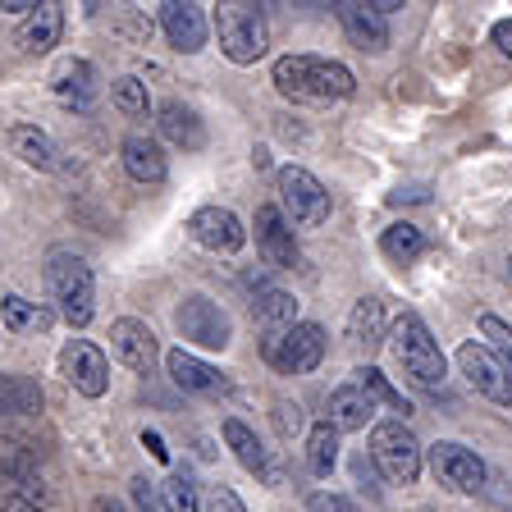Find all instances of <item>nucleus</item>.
Wrapping results in <instances>:
<instances>
[{"mask_svg": "<svg viewBox=\"0 0 512 512\" xmlns=\"http://www.w3.org/2000/svg\"><path fill=\"white\" fill-rule=\"evenodd\" d=\"M275 87L288 96V101H343V96H352L357 78H352V69L339 60H320V55H279Z\"/></svg>", "mask_w": 512, "mask_h": 512, "instance_id": "f257e3e1", "label": "nucleus"}, {"mask_svg": "<svg viewBox=\"0 0 512 512\" xmlns=\"http://www.w3.org/2000/svg\"><path fill=\"white\" fill-rule=\"evenodd\" d=\"M46 288H51L55 307H60V316L69 320L74 330H83L87 320L96 316V279L83 256H74V252L46 256Z\"/></svg>", "mask_w": 512, "mask_h": 512, "instance_id": "f03ea898", "label": "nucleus"}, {"mask_svg": "<svg viewBox=\"0 0 512 512\" xmlns=\"http://www.w3.org/2000/svg\"><path fill=\"white\" fill-rule=\"evenodd\" d=\"M389 348H394V362H398V371L407 375V384H416V389H439V384H444V375H448L444 352H439L435 334L426 330L421 316L398 320Z\"/></svg>", "mask_w": 512, "mask_h": 512, "instance_id": "7ed1b4c3", "label": "nucleus"}, {"mask_svg": "<svg viewBox=\"0 0 512 512\" xmlns=\"http://www.w3.org/2000/svg\"><path fill=\"white\" fill-rule=\"evenodd\" d=\"M215 37H220V51L234 64H256L270 51L266 14L256 5H220L215 10Z\"/></svg>", "mask_w": 512, "mask_h": 512, "instance_id": "20e7f679", "label": "nucleus"}, {"mask_svg": "<svg viewBox=\"0 0 512 512\" xmlns=\"http://www.w3.org/2000/svg\"><path fill=\"white\" fill-rule=\"evenodd\" d=\"M421 458H426V448L416 444V435L403 426V421H380V426H371V462L384 471V480H394V485H416Z\"/></svg>", "mask_w": 512, "mask_h": 512, "instance_id": "39448f33", "label": "nucleus"}, {"mask_svg": "<svg viewBox=\"0 0 512 512\" xmlns=\"http://www.w3.org/2000/svg\"><path fill=\"white\" fill-rule=\"evenodd\" d=\"M279 211L293 229H320L330 220V192L320 188V179L307 174L302 165H284L279 170Z\"/></svg>", "mask_w": 512, "mask_h": 512, "instance_id": "423d86ee", "label": "nucleus"}, {"mask_svg": "<svg viewBox=\"0 0 512 512\" xmlns=\"http://www.w3.org/2000/svg\"><path fill=\"white\" fill-rule=\"evenodd\" d=\"M174 325H179L183 343H192V348H206V352L229 348V339H234V320H229V311H224L220 302L202 298V293H192V298L179 302V311H174Z\"/></svg>", "mask_w": 512, "mask_h": 512, "instance_id": "0eeeda50", "label": "nucleus"}, {"mask_svg": "<svg viewBox=\"0 0 512 512\" xmlns=\"http://www.w3.org/2000/svg\"><path fill=\"white\" fill-rule=\"evenodd\" d=\"M261 352H266V362L275 366V371L311 375L320 366V357H325V330H320V325H293V330H284V334H266Z\"/></svg>", "mask_w": 512, "mask_h": 512, "instance_id": "6e6552de", "label": "nucleus"}, {"mask_svg": "<svg viewBox=\"0 0 512 512\" xmlns=\"http://www.w3.org/2000/svg\"><path fill=\"white\" fill-rule=\"evenodd\" d=\"M458 371L467 375V384L480 398H490L499 407H512V380L503 371V362L494 357L485 343H462L458 348Z\"/></svg>", "mask_w": 512, "mask_h": 512, "instance_id": "1a4fd4ad", "label": "nucleus"}, {"mask_svg": "<svg viewBox=\"0 0 512 512\" xmlns=\"http://www.w3.org/2000/svg\"><path fill=\"white\" fill-rule=\"evenodd\" d=\"M60 371H64V380L74 384L83 398H101L110 389V362H106V352L96 348V343H87V339H69V343H64Z\"/></svg>", "mask_w": 512, "mask_h": 512, "instance_id": "9d476101", "label": "nucleus"}, {"mask_svg": "<svg viewBox=\"0 0 512 512\" xmlns=\"http://www.w3.org/2000/svg\"><path fill=\"white\" fill-rule=\"evenodd\" d=\"M426 458H430V471H435V480H439V485H448V490L476 494L480 485H485V462H480L471 448L453 444V439H439Z\"/></svg>", "mask_w": 512, "mask_h": 512, "instance_id": "9b49d317", "label": "nucleus"}, {"mask_svg": "<svg viewBox=\"0 0 512 512\" xmlns=\"http://www.w3.org/2000/svg\"><path fill=\"white\" fill-rule=\"evenodd\" d=\"M252 229H256V247L266 256V266H275V270L298 266V238H293V224L284 220L279 206H256Z\"/></svg>", "mask_w": 512, "mask_h": 512, "instance_id": "f8f14e48", "label": "nucleus"}, {"mask_svg": "<svg viewBox=\"0 0 512 512\" xmlns=\"http://www.w3.org/2000/svg\"><path fill=\"white\" fill-rule=\"evenodd\" d=\"M110 352H115L128 371H138V375H151V366H156V357H160L151 325L147 320H133V316H124V320L110 325Z\"/></svg>", "mask_w": 512, "mask_h": 512, "instance_id": "ddd939ff", "label": "nucleus"}, {"mask_svg": "<svg viewBox=\"0 0 512 512\" xmlns=\"http://www.w3.org/2000/svg\"><path fill=\"white\" fill-rule=\"evenodd\" d=\"M188 229H192V238H197L202 247H211V252H224V256H234L238 247L247 243L243 220H238L229 206H202V211L188 220Z\"/></svg>", "mask_w": 512, "mask_h": 512, "instance_id": "4468645a", "label": "nucleus"}, {"mask_svg": "<svg viewBox=\"0 0 512 512\" xmlns=\"http://www.w3.org/2000/svg\"><path fill=\"white\" fill-rule=\"evenodd\" d=\"M160 28H165V37H170L174 51H183V55H197L206 46V14H202V5H179V0L160 5Z\"/></svg>", "mask_w": 512, "mask_h": 512, "instance_id": "2eb2a0df", "label": "nucleus"}, {"mask_svg": "<svg viewBox=\"0 0 512 512\" xmlns=\"http://www.w3.org/2000/svg\"><path fill=\"white\" fill-rule=\"evenodd\" d=\"M165 371H170V380L179 384L183 394H206V398H215V394H224V389H229V380H224L215 366H206L202 357H192V352H183V348L165 352Z\"/></svg>", "mask_w": 512, "mask_h": 512, "instance_id": "dca6fc26", "label": "nucleus"}, {"mask_svg": "<svg viewBox=\"0 0 512 512\" xmlns=\"http://www.w3.org/2000/svg\"><path fill=\"white\" fill-rule=\"evenodd\" d=\"M325 421H330L339 435H357V430H366L375 421V398L366 394V389H357V384H339L330 394V407H325Z\"/></svg>", "mask_w": 512, "mask_h": 512, "instance_id": "f3484780", "label": "nucleus"}, {"mask_svg": "<svg viewBox=\"0 0 512 512\" xmlns=\"http://www.w3.org/2000/svg\"><path fill=\"white\" fill-rule=\"evenodd\" d=\"M156 124H160V133H165V142H174V147H183V151H202L206 147L202 119H197L192 106H183V101H165V106L156 110Z\"/></svg>", "mask_w": 512, "mask_h": 512, "instance_id": "a211bd4d", "label": "nucleus"}, {"mask_svg": "<svg viewBox=\"0 0 512 512\" xmlns=\"http://www.w3.org/2000/svg\"><path fill=\"white\" fill-rule=\"evenodd\" d=\"M55 96L69 110H92L96 101V69L87 60H64L55 69Z\"/></svg>", "mask_w": 512, "mask_h": 512, "instance_id": "6ab92c4d", "label": "nucleus"}, {"mask_svg": "<svg viewBox=\"0 0 512 512\" xmlns=\"http://www.w3.org/2000/svg\"><path fill=\"white\" fill-rule=\"evenodd\" d=\"M119 156H124L128 179H138V183H165V174H170V165H165V151H160V142L142 138V133L124 138Z\"/></svg>", "mask_w": 512, "mask_h": 512, "instance_id": "aec40b11", "label": "nucleus"}, {"mask_svg": "<svg viewBox=\"0 0 512 512\" xmlns=\"http://www.w3.org/2000/svg\"><path fill=\"white\" fill-rule=\"evenodd\" d=\"M343 14V28H348V37L362 51H384L389 46V28H384V14L375 10V5H357V0H348V5H339Z\"/></svg>", "mask_w": 512, "mask_h": 512, "instance_id": "412c9836", "label": "nucleus"}, {"mask_svg": "<svg viewBox=\"0 0 512 512\" xmlns=\"http://www.w3.org/2000/svg\"><path fill=\"white\" fill-rule=\"evenodd\" d=\"M60 32H64L60 5H37V10L19 23V46L28 55H46L55 42H60Z\"/></svg>", "mask_w": 512, "mask_h": 512, "instance_id": "4be33fe9", "label": "nucleus"}, {"mask_svg": "<svg viewBox=\"0 0 512 512\" xmlns=\"http://www.w3.org/2000/svg\"><path fill=\"white\" fill-rule=\"evenodd\" d=\"M224 444L234 448V458L243 462L252 476H266V480H275V471H270V458H266V448H261V439L252 435V430L238 421V416H229L224 421Z\"/></svg>", "mask_w": 512, "mask_h": 512, "instance_id": "5701e85b", "label": "nucleus"}, {"mask_svg": "<svg viewBox=\"0 0 512 512\" xmlns=\"http://www.w3.org/2000/svg\"><path fill=\"white\" fill-rule=\"evenodd\" d=\"M256 320L266 325V334H284L298 325V302L284 288H261L256 293Z\"/></svg>", "mask_w": 512, "mask_h": 512, "instance_id": "b1692460", "label": "nucleus"}, {"mask_svg": "<svg viewBox=\"0 0 512 512\" xmlns=\"http://www.w3.org/2000/svg\"><path fill=\"white\" fill-rule=\"evenodd\" d=\"M42 412V384L28 375H0V416Z\"/></svg>", "mask_w": 512, "mask_h": 512, "instance_id": "393cba45", "label": "nucleus"}, {"mask_svg": "<svg viewBox=\"0 0 512 512\" xmlns=\"http://www.w3.org/2000/svg\"><path fill=\"white\" fill-rule=\"evenodd\" d=\"M10 147H14V156H19L23 165H32V170H55V142L46 138L42 128L14 124L10 128Z\"/></svg>", "mask_w": 512, "mask_h": 512, "instance_id": "a878e982", "label": "nucleus"}, {"mask_svg": "<svg viewBox=\"0 0 512 512\" xmlns=\"http://www.w3.org/2000/svg\"><path fill=\"white\" fill-rule=\"evenodd\" d=\"M348 339L357 343V348H366V352L384 343V307H380V298H362L357 307H352Z\"/></svg>", "mask_w": 512, "mask_h": 512, "instance_id": "bb28decb", "label": "nucleus"}, {"mask_svg": "<svg viewBox=\"0 0 512 512\" xmlns=\"http://www.w3.org/2000/svg\"><path fill=\"white\" fill-rule=\"evenodd\" d=\"M380 252L389 256V261H398V266H407V261H416V256L426 252V234H421L416 224L398 220V224H389V229L380 234Z\"/></svg>", "mask_w": 512, "mask_h": 512, "instance_id": "cd10ccee", "label": "nucleus"}, {"mask_svg": "<svg viewBox=\"0 0 512 512\" xmlns=\"http://www.w3.org/2000/svg\"><path fill=\"white\" fill-rule=\"evenodd\" d=\"M334 462H339V430L330 421H316L307 435V467L311 476H330Z\"/></svg>", "mask_w": 512, "mask_h": 512, "instance_id": "c85d7f7f", "label": "nucleus"}, {"mask_svg": "<svg viewBox=\"0 0 512 512\" xmlns=\"http://www.w3.org/2000/svg\"><path fill=\"white\" fill-rule=\"evenodd\" d=\"M352 384H357V389H366V394L375 398V403H384V407H394V412H412V403H407L403 394H398L394 384L384 380V371H375V366H357V371H352Z\"/></svg>", "mask_w": 512, "mask_h": 512, "instance_id": "c756f323", "label": "nucleus"}, {"mask_svg": "<svg viewBox=\"0 0 512 512\" xmlns=\"http://www.w3.org/2000/svg\"><path fill=\"white\" fill-rule=\"evenodd\" d=\"M0 320H5V330H14V334L46 330V325H51V316H46L42 307H32L28 298H19V293H10V298L0 302Z\"/></svg>", "mask_w": 512, "mask_h": 512, "instance_id": "7c9ffc66", "label": "nucleus"}, {"mask_svg": "<svg viewBox=\"0 0 512 512\" xmlns=\"http://www.w3.org/2000/svg\"><path fill=\"white\" fill-rule=\"evenodd\" d=\"M160 503H165V512H197L202 508L197 485H192V476H183V471H174V476L160 485Z\"/></svg>", "mask_w": 512, "mask_h": 512, "instance_id": "2f4dec72", "label": "nucleus"}, {"mask_svg": "<svg viewBox=\"0 0 512 512\" xmlns=\"http://www.w3.org/2000/svg\"><path fill=\"white\" fill-rule=\"evenodd\" d=\"M480 339H485V348L503 362V371H508V380H512V325L499 316H480Z\"/></svg>", "mask_w": 512, "mask_h": 512, "instance_id": "473e14b6", "label": "nucleus"}, {"mask_svg": "<svg viewBox=\"0 0 512 512\" xmlns=\"http://www.w3.org/2000/svg\"><path fill=\"white\" fill-rule=\"evenodd\" d=\"M110 101H115V106L124 110L128 119H147V115H151L147 83H138V78H119V83H115V92H110Z\"/></svg>", "mask_w": 512, "mask_h": 512, "instance_id": "72a5a7b5", "label": "nucleus"}, {"mask_svg": "<svg viewBox=\"0 0 512 512\" xmlns=\"http://www.w3.org/2000/svg\"><path fill=\"white\" fill-rule=\"evenodd\" d=\"M202 512H247V508H243V499H238L234 490H224V485H215V490L206 494Z\"/></svg>", "mask_w": 512, "mask_h": 512, "instance_id": "f704fd0d", "label": "nucleus"}, {"mask_svg": "<svg viewBox=\"0 0 512 512\" xmlns=\"http://www.w3.org/2000/svg\"><path fill=\"white\" fill-rule=\"evenodd\" d=\"M307 508L311 512H352V503L339 499V494H325V490H320V494H311V499H307Z\"/></svg>", "mask_w": 512, "mask_h": 512, "instance_id": "c9c22d12", "label": "nucleus"}, {"mask_svg": "<svg viewBox=\"0 0 512 512\" xmlns=\"http://www.w3.org/2000/svg\"><path fill=\"white\" fill-rule=\"evenodd\" d=\"M142 448H151V458L156 462H170V448H165V439H160L156 430H142Z\"/></svg>", "mask_w": 512, "mask_h": 512, "instance_id": "e433bc0d", "label": "nucleus"}, {"mask_svg": "<svg viewBox=\"0 0 512 512\" xmlns=\"http://www.w3.org/2000/svg\"><path fill=\"white\" fill-rule=\"evenodd\" d=\"M494 46H499L503 55L512 60V19H503V23H494Z\"/></svg>", "mask_w": 512, "mask_h": 512, "instance_id": "4c0bfd02", "label": "nucleus"}, {"mask_svg": "<svg viewBox=\"0 0 512 512\" xmlns=\"http://www.w3.org/2000/svg\"><path fill=\"white\" fill-rule=\"evenodd\" d=\"M275 421H279V430H284V435H288V430H298V426H302L298 407H288V403H279V416H275Z\"/></svg>", "mask_w": 512, "mask_h": 512, "instance_id": "58836bf2", "label": "nucleus"}, {"mask_svg": "<svg viewBox=\"0 0 512 512\" xmlns=\"http://www.w3.org/2000/svg\"><path fill=\"white\" fill-rule=\"evenodd\" d=\"M0 512H42L37 503H28L23 494H5V503H0Z\"/></svg>", "mask_w": 512, "mask_h": 512, "instance_id": "ea45409f", "label": "nucleus"}, {"mask_svg": "<svg viewBox=\"0 0 512 512\" xmlns=\"http://www.w3.org/2000/svg\"><path fill=\"white\" fill-rule=\"evenodd\" d=\"M147 485H151V480H133V499H138V508L142 512H151V503H156V499H151V490H147Z\"/></svg>", "mask_w": 512, "mask_h": 512, "instance_id": "a19ab883", "label": "nucleus"}, {"mask_svg": "<svg viewBox=\"0 0 512 512\" xmlns=\"http://www.w3.org/2000/svg\"><path fill=\"white\" fill-rule=\"evenodd\" d=\"M92 512H128V508H124V503H115V499H96Z\"/></svg>", "mask_w": 512, "mask_h": 512, "instance_id": "79ce46f5", "label": "nucleus"}, {"mask_svg": "<svg viewBox=\"0 0 512 512\" xmlns=\"http://www.w3.org/2000/svg\"><path fill=\"white\" fill-rule=\"evenodd\" d=\"M0 10H10V14H19V10H37V5H28V0H5V5H0Z\"/></svg>", "mask_w": 512, "mask_h": 512, "instance_id": "37998d69", "label": "nucleus"}, {"mask_svg": "<svg viewBox=\"0 0 512 512\" xmlns=\"http://www.w3.org/2000/svg\"><path fill=\"white\" fill-rule=\"evenodd\" d=\"M508 275H512V256H508Z\"/></svg>", "mask_w": 512, "mask_h": 512, "instance_id": "c03bdc74", "label": "nucleus"}]
</instances>
